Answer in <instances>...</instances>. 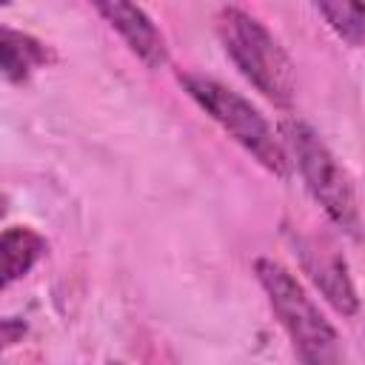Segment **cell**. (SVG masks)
I'll return each instance as SVG.
<instances>
[{
  "mask_svg": "<svg viewBox=\"0 0 365 365\" xmlns=\"http://www.w3.org/2000/svg\"><path fill=\"white\" fill-rule=\"evenodd\" d=\"M48 63V48L31 34L3 29L0 31V68L9 83H26L29 74Z\"/></svg>",
  "mask_w": 365,
  "mask_h": 365,
  "instance_id": "cell-7",
  "label": "cell"
},
{
  "mask_svg": "<svg viewBox=\"0 0 365 365\" xmlns=\"http://www.w3.org/2000/svg\"><path fill=\"white\" fill-rule=\"evenodd\" d=\"M97 14L106 17V23L125 40V46L148 66V68H160L168 60V46L165 37L160 34V29L151 23V17L131 3H120V0H108V3H94Z\"/></svg>",
  "mask_w": 365,
  "mask_h": 365,
  "instance_id": "cell-6",
  "label": "cell"
},
{
  "mask_svg": "<svg viewBox=\"0 0 365 365\" xmlns=\"http://www.w3.org/2000/svg\"><path fill=\"white\" fill-rule=\"evenodd\" d=\"M0 251H3V285L9 288L20 277H26L34 268V262L46 254V240L29 225H11L3 231Z\"/></svg>",
  "mask_w": 365,
  "mask_h": 365,
  "instance_id": "cell-8",
  "label": "cell"
},
{
  "mask_svg": "<svg viewBox=\"0 0 365 365\" xmlns=\"http://www.w3.org/2000/svg\"><path fill=\"white\" fill-rule=\"evenodd\" d=\"M314 9L319 17H325V23L339 40H345L348 46L365 43V3L336 0V3H317Z\"/></svg>",
  "mask_w": 365,
  "mask_h": 365,
  "instance_id": "cell-9",
  "label": "cell"
},
{
  "mask_svg": "<svg viewBox=\"0 0 365 365\" xmlns=\"http://www.w3.org/2000/svg\"><path fill=\"white\" fill-rule=\"evenodd\" d=\"M217 34L225 46V54L259 94H265L277 106L294 103V63L279 46V40L254 14L237 6H222L217 11Z\"/></svg>",
  "mask_w": 365,
  "mask_h": 365,
  "instance_id": "cell-2",
  "label": "cell"
},
{
  "mask_svg": "<svg viewBox=\"0 0 365 365\" xmlns=\"http://www.w3.org/2000/svg\"><path fill=\"white\" fill-rule=\"evenodd\" d=\"M180 83L188 91V97L262 168H268L277 177H288L291 157L282 140L274 137V128L268 125V120L242 94H237L234 88L205 74H180Z\"/></svg>",
  "mask_w": 365,
  "mask_h": 365,
  "instance_id": "cell-4",
  "label": "cell"
},
{
  "mask_svg": "<svg viewBox=\"0 0 365 365\" xmlns=\"http://www.w3.org/2000/svg\"><path fill=\"white\" fill-rule=\"evenodd\" d=\"M254 274L268 294V302L277 311L282 328L288 331L299 365H348L334 325L285 265L259 257L254 262Z\"/></svg>",
  "mask_w": 365,
  "mask_h": 365,
  "instance_id": "cell-1",
  "label": "cell"
},
{
  "mask_svg": "<svg viewBox=\"0 0 365 365\" xmlns=\"http://www.w3.org/2000/svg\"><path fill=\"white\" fill-rule=\"evenodd\" d=\"M294 248L302 271L319 288V294L331 302V308L339 311L342 317H354L359 311V297L348 274L345 257L336 251V245L317 234H297Z\"/></svg>",
  "mask_w": 365,
  "mask_h": 365,
  "instance_id": "cell-5",
  "label": "cell"
},
{
  "mask_svg": "<svg viewBox=\"0 0 365 365\" xmlns=\"http://www.w3.org/2000/svg\"><path fill=\"white\" fill-rule=\"evenodd\" d=\"M279 137L288 151V157L297 163L311 197L319 202V208L328 214V220L342 228L348 237H362V211L354 191V182L342 163L334 157V151L319 140V134L299 123V120H282Z\"/></svg>",
  "mask_w": 365,
  "mask_h": 365,
  "instance_id": "cell-3",
  "label": "cell"
}]
</instances>
